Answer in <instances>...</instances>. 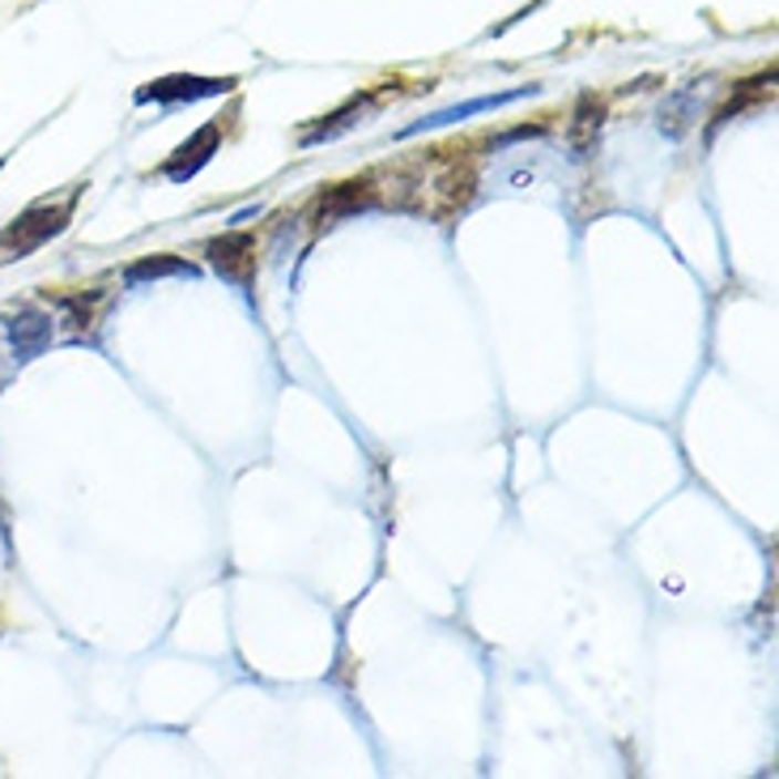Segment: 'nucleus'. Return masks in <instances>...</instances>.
<instances>
[{"mask_svg": "<svg viewBox=\"0 0 779 779\" xmlns=\"http://www.w3.org/2000/svg\"><path fill=\"white\" fill-rule=\"evenodd\" d=\"M401 184H405V193H409L401 200L405 209L426 214V218H435V222H447V218H456V214L469 205V196H474V167L460 163V158H430V163L418 167V179L405 175Z\"/></svg>", "mask_w": 779, "mask_h": 779, "instance_id": "f257e3e1", "label": "nucleus"}, {"mask_svg": "<svg viewBox=\"0 0 779 779\" xmlns=\"http://www.w3.org/2000/svg\"><path fill=\"white\" fill-rule=\"evenodd\" d=\"M69 209H73V196H69L64 205H52V200L34 205V209H27L9 230H0V248L18 251V256H22V251L43 248L52 235H60V230L69 226Z\"/></svg>", "mask_w": 779, "mask_h": 779, "instance_id": "f03ea898", "label": "nucleus"}, {"mask_svg": "<svg viewBox=\"0 0 779 779\" xmlns=\"http://www.w3.org/2000/svg\"><path fill=\"white\" fill-rule=\"evenodd\" d=\"M235 77H196V73H175V77H158V82L141 85L137 103H196V98H222L235 90Z\"/></svg>", "mask_w": 779, "mask_h": 779, "instance_id": "7ed1b4c3", "label": "nucleus"}, {"mask_svg": "<svg viewBox=\"0 0 779 779\" xmlns=\"http://www.w3.org/2000/svg\"><path fill=\"white\" fill-rule=\"evenodd\" d=\"M537 85H516V90H499V94H481V98H469V103H456V107H444V112L426 115L418 124H409L401 137H418V133H430V128H447V124H460L477 112H499L507 103H520V98H532Z\"/></svg>", "mask_w": 779, "mask_h": 779, "instance_id": "20e7f679", "label": "nucleus"}, {"mask_svg": "<svg viewBox=\"0 0 779 779\" xmlns=\"http://www.w3.org/2000/svg\"><path fill=\"white\" fill-rule=\"evenodd\" d=\"M205 256H209V264L230 281H248L251 273H256V239H251L248 230H230L222 239H214V243L205 248Z\"/></svg>", "mask_w": 779, "mask_h": 779, "instance_id": "39448f33", "label": "nucleus"}, {"mask_svg": "<svg viewBox=\"0 0 779 779\" xmlns=\"http://www.w3.org/2000/svg\"><path fill=\"white\" fill-rule=\"evenodd\" d=\"M218 141H222V128H218V124H205V128H196L193 137L184 141V145H179V149H175V154L167 158V167H163V170H167L170 184H188L196 170H200L205 163H209V158H214V154H218Z\"/></svg>", "mask_w": 779, "mask_h": 779, "instance_id": "423d86ee", "label": "nucleus"}, {"mask_svg": "<svg viewBox=\"0 0 779 779\" xmlns=\"http://www.w3.org/2000/svg\"><path fill=\"white\" fill-rule=\"evenodd\" d=\"M371 200H375L371 179L336 184V188H329V193L320 196V205H315V226H333L336 218H345V214H362Z\"/></svg>", "mask_w": 779, "mask_h": 779, "instance_id": "0eeeda50", "label": "nucleus"}, {"mask_svg": "<svg viewBox=\"0 0 779 779\" xmlns=\"http://www.w3.org/2000/svg\"><path fill=\"white\" fill-rule=\"evenodd\" d=\"M9 341H13L18 362H30L34 354H43L48 341H52V315H43V311H18L9 320Z\"/></svg>", "mask_w": 779, "mask_h": 779, "instance_id": "6e6552de", "label": "nucleus"}, {"mask_svg": "<svg viewBox=\"0 0 779 779\" xmlns=\"http://www.w3.org/2000/svg\"><path fill=\"white\" fill-rule=\"evenodd\" d=\"M371 112H375V103H371V98H350V103H345L341 112L324 115V120H320L315 128H307L303 137H299V145H303V149H311V145H329V141L345 137L350 128H359V124H362V120H366Z\"/></svg>", "mask_w": 779, "mask_h": 779, "instance_id": "1a4fd4ad", "label": "nucleus"}, {"mask_svg": "<svg viewBox=\"0 0 779 779\" xmlns=\"http://www.w3.org/2000/svg\"><path fill=\"white\" fill-rule=\"evenodd\" d=\"M601 124H605V103H601V98H592V94H584V98L575 103L571 128H567L571 149H575L580 158H588V149L596 145V137H601Z\"/></svg>", "mask_w": 779, "mask_h": 779, "instance_id": "9d476101", "label": "nucleus"}, {"mask_svg": "<svg viewBox=\"0 0 779 779\" xmlns=\"http://www.w3.org/2000/svg\"><path fill=\"white\" fill-rule=\"evenodd\" d=\"M158 278H196V264L175 260V256H145V260L124 269V281H128V285H137V281H158Z\"/></svg>", "mask_w": 779, "mask_h": 779, "instance_id": "9b49d317", "label": "nucleus"}, {"mask_svg": "<svg viewBox=\"0 0 779 779\" xmlns=\"http://www.w3.org/2000/svg\"><path fill=\"white\" fill-rule=\"evenodd\" d=\"M698 115V98L695 90H682V94H673L665 107H661V133L668 137H682L686 128H690V120Z\"/></svg>", "mask_w": 779, "mask_h": 779, "instance_id": "f8f14e48", "label": "nucleus"}]
</instances>
